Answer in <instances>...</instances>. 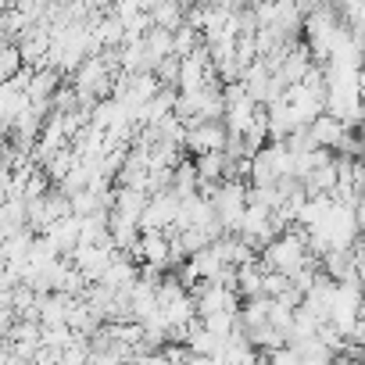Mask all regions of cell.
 Instances as JSON below:
<instances>
[{
	"mask_svg": "<svg viewBox=\"0 0 365 365\" xmlns=\"http://www.w3.org/2000/svg\"><path fill=\"white\" fill-rule=\"evenodd\" d=\"M262 265H265V272H283V276H297L304 265H312V251H308V230H301V226H294V230H287L276 244H269L265 247V255H262Z\"/></svg>",
	"mask_w": 365,
	"mask_h": 365,
	"instance_id": "cell-1",
	"label": "cell"
},
{
	"mask_svg": "<svg viewBox=\"0 0 365 365\" xmlns=\"http://www.w3.org/2000/svg\"><path fill=\"white\" fill-rule=\"evenodd\" d=\"M230 143V129L222 122H201L194 129H187V154L190 158H205L215 150H226Z\"/></svg>",
	"mask_w": 365,
	"mask_h": 365,
	"instance_id": "cell-2",
	"label": "cell"
},
{
	"mask_svg": "<svg viewBox=\"0 0 365 365\" xmlns=\"http://www.w3.org/2000/svg\"><path fill=\"white\" fill-rule=\"evenodd\" d=\"M308 129H312V140H315V147H322V150H333V154L340 150L344 136L351 133V129H347V125H344L336 115H329V111H326V115H322L315 125H308Z\"/></svg>",
	"mask_w": 365,
	"mask_h": 365,
	"instance_id": "cell-3",
	"label": "cell"
},
{
	"mask_svg": "<svg viewBox=\"0 0 365 365\" xmlns=\"http://www.w3.org/2000/svg\"><path fill=\"white\" fill-rule=\"evenodd\" d=\"M262 108H265V104H255V101L247 97V101H240V104H233V108L226 111V122H222V125L230 129V136H240V140H244V136L255 129Z\"/></svg>",
	"mask_w": 365,
	"mask_h": 365,
	"instance_id": "cell-4",
	"label": "cell"
},
{
	"mask_svg": "<svg viewBox=\"0 0 365 365\" xmlns=\"http://www.w3.org/2000/svg\"><path fill=\"white\" fill-rule=\"evenodd\" d=\"M150 19H154V26L158 29H168V33H175V29H182L187 26V4H150Z\"/></svg>",
	"mask_w": 365,
	"mask_h": 365,
	"instance_id": "cell-5",
	"label": "cell"
},
{
	"mask_svg": "<svg viewBox=\"0 0 365 365\" xmlns=\"http://www.w3.org/2000/svg\"><path fill=\"white\" fill-rule=\"evenodd\" d=\"M26 72V58H22V47L19 43H0V79L11 83Z\"/></svg>",
	"mask_w": 365,
	"mask_h": 365,
	"instance_id": "cell-6",
	"label": "cell"
},
{
	"mask_svg": "<svg viewBox=\"0 0 365 365\" xmlns=\"http://www.w3.org/2000/svg\"><path fill=\"white\" fill-rule=\"evenodd\" d=\"M294 290V279L290 276H283V272H265V297H283V294H290Z\"/></svg>",
	"mask_w": 365,
	"mask_h": 365,
	"instance_id": "cell-7",
	"label": "cell"
},
{
	"mask_svg": "<svg viewBox=\"0 0 365 365\" xmlns=\"http://www.w3.org/2000/svg\"><path fill=\"white\" fill-rule=\"evenodd\" d=\"M354 215H358V226H361V237H365V197L358 201V208H354Z\"/></svg>",
	"mask_w": 365,
	"mask_h": 365,
	"instance_id": "cell-8",
	"label": "cell"
},
{
	"mask_svg": "<svg viewBox=\"0 0 365 365\" xmlns=\"http://www.w3.org/2000/svg\"><path fill=\"white\" fill-rule=\"evenodd\" d=\"M358 93H361V104H365V68H361V83H358Z\"/></svg>",
	"mask_w": 365,
	"mask_h": 365,
	"instance_id": "cell-9",
	"label": "cell"
},
{
	"mask_svg": "<svg viewBox=\"0 0 365 365\" xmlns=\"http://www.w3.org/2000/svg\"><path fill=\"white\" fill-rule=\"evenodd\" d=\"M361 240H365V237H361Z\"/></svg>",
	"mask_w": 365,
	"mask_h": 365,
	"instance_id": "cell-10",
	"label": "cell"
}]
</instances>
